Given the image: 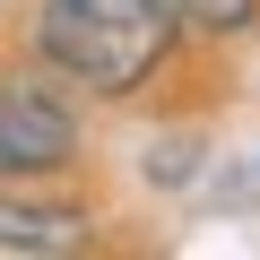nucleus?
Returning <instances> with one entry per match:
<instances>
[{"label": "nucleus", "instance_id": "f03ea898", "mask_svg": "<svg viewBox=\"0 0 260 260\" xmlns=\"http://www.w3.org/2000/svg\"><path fill=\"white\" fill-rule=\"evenodd\" d=\"M70 148H78L70 104L35 78H0V174H52L70 165Z\"/></svg>", "mask_w": 260, "mask_h": 260}, {"label": "nucleus", "instance_id": "20e7f679", "mask_svg": "<svg viewBox=\"0 0 260 260\" xmlns=\"http://www.w3.org/2000/svg\"><path fill=\"white\" fill-rule=\"evenodd\" d=\"M156 9L174 26H191V35H243L260 18V0H156Z\"/></svg>", "mask_w": 260, "mask_h": 260}, {"label": "nucleus", "instance_id": "7ed1b4c3", "mask_svg": "<svg viewBox=\"0 0 260 260\" xmlns=\"http://www.w3.org/2000/svg\"><path fill=\"white\" fill-rule=\"evenodd\" d=\"M87 217L78 208H26V200H0V251H78Z\"/></svg>", "mask_w": 260, "mask_h": 260}, {"label": "nucleus", "instance_id": "f257e3e1", "mask_svg": "<svg viewBox=\"0 0 260 260\" xmlns=\"http://www.w3.org/2000/svg\"><path fill=\"white\" fill-rule=\"evenodd\" d=\"M35 44L61 78L95 87V95H130L174 44V18L156 0H44Z\"/></svg>", "mask_w": 260, "mask_h": 260}]
</instances>
